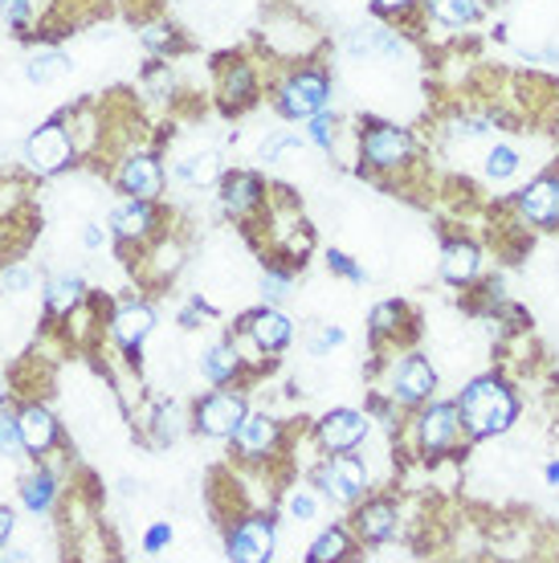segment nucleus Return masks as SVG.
Masks as SVG:
<instances>
[{"instance_id":"obj_6","label":"nucleus","mask_w":559,"mask_h":563,"mask_svg":"<svg viewBox=\"0 0 559 563\" xmlns=\"http://www.w3.org/2000/svg\"><path fill=\"white\" fill-rule=\"evenodd\" d=\"M462 433V412L458 405H429V409L417 417V441L425 453H446Z\"/></svg>"},{"instance_id":"obj_34","label":"nucleus","mask_w":559,"mask_h":563,"mask_svg":"<svg viewBox=\"0 0 559 563\" xmlns=\"http://www.w3.org/2000/svg\"><path fill=\"white\" fill-rule=\"evenodd\" d=\"M25 450V441H21V424L9 421V417H0V453H17Z\"/></svg>"},{"instance_id":"obj_39","label":"nucleus","mask_w":559,"mask_h":563,"mask_svg":"<svg viewBox=\"0 0 559 563\" xmlns=\"http://www.w3.org/2000/svg\"><path fill=\"white\" fill-rule=\"evenodd\" d=\"M0 9H4V16H9L13 25H25L29 21V0H0Z\"/></svg>"},{"instance_id":"obj_33","label":"nucleus","mask_w":559,"mask_h":563,"mask_svg":"<svg viewBox=\"0 0 559 563\" xmlns=\"http://www.w3.org/2000/svg\"><path fill=\"white\" fill-rule=\"evenodd\" d=\"M331 140H336V119L327 111L310 114V143H319V147H331Z\"/></svg>"},{"instance_id":"obj_31","label":"nucleus","mask_w":559,"mask_h":563,"mask_svg":"<svg viewBox=\"0 0 559 563\" xmlns=\"http://www.w3.org/2000/svg\"><path fill=\"white\" fill-rule=\"evenodd\" d=\"M401 319H405V307H401V302H380V307L372 310V339L392 335V331L401 327Z\"/></svg>"},{"instance_id":"obj_12","label":"nucleus","mask_w":559,"mask_h":563,"mask_svg":"<svg viewBox=\"0 0 559 563\" xmlns=\"http://www.w3.org/2000/svg\"><path fill=\"white\" fill-rule=\"evenodd\" d=\"M119 184L135 200H155L160 188H164V172H160V164H155L152 155H131L123 164V172H119Z\"/></svg>"},{"instance_id":"obj_18","label":"nucleus","mask_w":559,"mask_h":563,"mask_svg":"<svg viewBox=\"0 0 559 563\" xmlns=\"http://www.w3.org/2000/svg\"><path fill=\"white\" fill-rule=\"evenodd\" d=\"M152 323H155V314L143 302H127V307L114 310V339L123 343V347H140L143 339L152 335Z\"/></svg>"},{"instance_id":"obj_19","label":"nucleus","mask_w":559,"mask_h":563,"mask_svg":"<svg viewBox=\"0 0 559 563\" xmlns=\"http://www.w3.org/2000/svg\"><path fill=\"white\" fill-rule=\"evenodd\" d=\"M348 49L355 57H388V54H401L405 42H401L392 29L372 25V29H355V33L348 37Z\"/></svg>"},{"instance_id":"obj_36","label":"nucleus","mask_w":559,"mask_h":563,"mask_svg":"<svg viewBox=\"0 0 559 563\" xmlns=\"http://www.w3.org/2000/svg\"><path fill=\"white\" fill-rule=\"evenodd\" d=\"M262 295H266L270 302H282V298L291 295V278H286V274H266V278H262Z\"/></svg>"},{"instance_id":"obj_38","label":"nucleus","mask_w":559,"mask_h":563,"mask_svg":"<svg viewBox=\"0 0 559 563\" xmlns=\"http://www.w3.org/2000/svg\"><path fill=\"white\" fill-rule=\"evenodd\" d=\"M172 543V527L168 522H155L152 531H147V539H143V548L147 551H164Z\"/></svg>"},{"instance_id":"obj_11","label":"nucleus","mask_w":559,"mask_h":563,"mask_svg":"<svg viewBox=\"0 0 559 563\" xmlns=\"http://www.w3.org/2000/svg\"><path fill=\"white\" fill-rule=\"evenodd\" d=\"M270 555H274V527H270V519H245L229 536V560L266 563Z\"/></svg>"},{"instance_id":"obj_13","label":"nucleus","mask_w":559,"mask_h":563,"mask_svg":"<svg viewBox=\"0 0 559 563\" xmlns=\"http://www.w3.org/2000/svg\"><path fill=\"white\" fill-rule=\"evenodd\" d=\"M241 457H266L274 445H278V424L270 421L266 412H245L241 429L233 433Z\"/></svg>"},{"instance_id":"obj_30","label":"nucleus","mask_w":559,"mask_h":563,"mask_svg":"<svg viewBox=\"0 0 559 563\" xmlns=\"http://www.w3.org/2000/svg\"><path fill=\"white\" fill-rule=\"evenodd\" d=\"M21 498H25L29 510H50V503H54V478L50 474H37V478L25 482V490H21Z\"/></svg>"},{"instance_id":"obj_28","label":"nucleus","mask_w":559,"mask_h":563,"mask_svg":"<svg viewBox=\"0 0 559 563\" xmlns=\"http://www.w3.org/2000/svg\"><path fill=\"white\" fill-rule=\"evenodd\" d=\"M518 172V152L511 143H498V147H490L486 155V176L490 180H511Z\"/></svg>"},{"instance_id":"obj_29","label":"nucleus","mask_w":559,"mask_h":563,"mask_svg":"<svg viewBox=\"0 0 559 563\" xmlns=\"http://www.w3.org/2000/svg\"><path fill=\"white\" fill-rule=\"evenodd\" d=\"M70 70V62L62 54H42L29 62V82H54V78H62V74Z\"/></svg>"},{"instance_id":"obj_23","label":"nucleus","mask_w":559,"mask_h":563,"mask_svg":"<svg viewBox=\"0 0 559 563\" xmlns=\"http://www.w3.org/2000/svg\"><path fill=\"white\" fill-rule=\"evenodd\" d=\"M200 367H205V376H209L212 384L233 380V372L241 367L238 347H233V343H217V347H209V352L200 355Z\"/></svg>"},{"instance_id":"obj_2","label":"nucleus","mask_w":559,"mask_h":563,"mask_svg":"<svg viewBox=\"0 0 559 563\" xmlns=\"http://www.w3.org/2000/svg\"><path fill=\"white\" fill-rule=\"evenodd\" d=\"M364 159L372 168L388 172V168H405L408 159H413V135L405 128H396V123H376V128L364 131Z\"/></svg>"},{"instance_id":"obj_24","label":"nucleus","mask_w":559,"mask_h":563,"mask_svg":"<svg viewBox=\"0 0 559 563\" xmlns=\"http://www.w3.org/2000/svg\"><path fill=\"white\" fill-rule=\"evenodd\" d=\"M180 180L188 184H209L221 176V155L217 152H200V155H188V159H180Z\"/></svg>"},{"instance_id":"obj_43","label":"nucleus","mask_w":559,"mask_h":563,"mask_svg":"<svg viewBox=\"0 0 559 563\" xmlns=\"http://www.w3.org/2000/svg\"><path fill=\"white\" fill-rule=\"evenodd\" d=\"M380 13H405V9H413L417 0H372Z\"/></svg>"},{"instance_id":"obj_10","label":"nucleus","mask_w":559,"mask_h":563,"mask_svg":"<svg viewBox=\"0 0 559 563\" xmlns=\"http://www.w3.org/2000/svg\"><path fill=\"white\" fill-rule=\"evenodd\" d=\"M364 437H368V417L364 412H355V409H336L319 421V441L331 453L355 450Z\"/></svg>"},{"instance_id":"obj_44","label":"nucleus","mask_w":559,"mask_h":563,"mask_svg":"<svg viewBox=\"0 0 559 563\" xmlns=\"http://www.w3.org/2000/svg\"><path fill=\"white\" fill-rule=\"evenodd\" d=\"M9 531H13V510H4V507H0V543L9 539Z\"/></svg>"},{"instance_id":"obj_25","label":"nucleus","mask_w":559,"mask_h":563,"mask_svg":"<svg viewBox=\"0 0 559 563\" xmlns=\"http://www.w3.org/2000/svg\"><path fill=\"white\" fill-rule=\"evenodd\" d=\"M348 555V531L343 527H331V531H322L315 543H310L307 560L310 563H331V560H343Z\"/></svg>"},{"instance_id":"obj_27","label":"nucleus","mask_w":559,"mask_h":563,"mask_svg":"<svg viewBox=\"0 0 559 563\" xmlns=\"http://www.w3.org/2000/svg\"><path fill=\"white\" fill-rule=\"evenodd\" d=\"M224 99L233 102V107L253 99V70L245 62H233V66L224 70Z\"/></svg>"},{"instance_id":"obj_21","label":"nucleus","mask_w":559,"mask_h":563,"mask_svg":"<svg viewBox=\"0 0 559 563\" xmlns=\"http://www.w3.org/2000/svg\"><path fill=\"white\" fill-rule=\"evenodd\" d=\"M111 225L119 238H147V229H152V209H147V200H127L119 209L111 212Z\"/></svg>"},{"instance_id":"obj_37","label":"nucleus","mask_w":559,"mask_h":563,"mask_svg":"<svg viewBox=\"0 0 559 563\" xmlns=\"http://www.w3.org/2000/svg\"><path fill=\"white\" fill-rule=\"evenodd\" d=\"M339 343H343V331H339V327H322L319 339L310 343V355H322L327 347H339Z\"/></svg>"},{"instance_id":"obj_20","label":"nucleus","mask_w":559,"mask_h":563,"mask_svg":"<svg viewBox=\"0 0 559 563\" xmlns=\"http://www.w3.org/2000/svg\"><path fill=\"white\" fill-rule=\"evenodd\" d=\"M17 424H21V441H25L29 453H42L54 445L57 424H54V417H50L45 409H37V405H29V409L17 417Z\"/></svg>"},{"instance_id":"obj_1","label":"nucleus","mask_w":559,"mask_h":563,"mask_svg":"<svg viewBox=\"0 0 559 563\" xmlns=\"http://www.w3.org/2000/svg\"><path fill=\"white\" fill-rule=\"evenodd\" d=\"M458 412H462L465 433L474 437V441H482V437H498L515 424L518 400L503 380L482 376V380L465 384V393L458 396Z\"/></svg>"},{"instance_id":"obj_17","label":"nucleus","mask_w":559,"mask_h":563,"mask_svg":"<svg viewBox=\"0 0 559 563\" xmlns=\"http://www.w3.org/2000/svg\"><path fill=\"white\" fill-rule=\"evenodd\" d=\"M478 266H482V254H478L474 241H449L446 257H441V278L449 286H465L478 274Z\"/></svg>"},{"instance_id":"obj_40","label":"nucleus","mask_w":559,"mask_h":563,"mask_svg":"<svg viewBox=\"0 0 559 563\" xmlns=\"http://www.w3.org/2000/svg\"><path fill=\"white\" fill-rule=\"evenodd\" d=\"M327 262H331V269H339V274H348L351 282H364V269L351 266L348 254H336V250H331V257H327Z\"/></svg>"},{"instance_id":"obj_35","label":"nucleus","mask_w":559,"mask_h":563,"mask_svg":"<svg viewBox=\"0 0 559 563\" xmlns=\"http://www.w3.org/2000/svg\"><path fill=\"white\" fill-rule=\"evenodd\" d=\"M282 152H303V140H298V135H274V140L262 147V159H278Z\"/></svg>"},{"instance_id":"obj_45","label":"nucleus","mask_w":559,"mask_h":563,"mask_svg":"<svg viewBox=\"0 0 559 563\" xmlns=\"http://www.w3.org/2000/svg\"><path fill=\"white\" fill-rule=\"evenodd\" d=\"M86 245H90V250H98V245H102V229H98V225L86 229Z\"/></svg>"},{"instance_id":"obj_8","label":"nucleus","mask_w":559,"mask_h":563,"mask_svg":"<svg viewBox=\"0 0 559 563\" xmlns=\"http://www.w3.org/2000/svg\"><path fill=\"white\" fill-rule=\"evenodd\" d=\"M518 212L539 229L559 225V176H539L518 192Z\"/></svg>"},{"instance_id":"obj_46","label":"nucleus","mask_w":559,"mask_h":563,"mask_svg":"<svg viewBox=\"0 0 559 563\" xmlns=\"http://www.w3.org/2000/svg\"><path fill=\"white\" fill-rule=\"evenodd\" d=\"M547 482H551V486H556V482H559V462L547 465Z\"/></svg>"},{"instance_id":"obj_7","label":"nucleus","mask_w":559,"mask_h":563,"mask_svg":"<svg viewBox=\"0 0 559 563\" xmlns=\"http://www.w3.org/2000/svg\"><path fill=\"white\" fill-rule=\"evenodd\" d=\"M245 421V400L238 393H212L196 409V429L205 437H233Z\"/></svg>"},{"instance_id":"obj_5","label":"nucleus","mask_w":559,"mask_h":563,"mask_svg":"<svg viewBox=\"0 0 559 563\" xmlns=\"http://www.w3.org/2000/svg\"><path fill=\"white\" fill-rule=\"evenodd\" d=\"M319 486L331 503H355L368 490V470L364 462H355L348 453H339L319 470Z\"/></svg>"},{"instance_id":"obj_22","label":"nucleus","mask_w":559,"mask_h":563,"mask_svg":"<svg viewBox=\"0 0 559 563\" xmlns=\"http://www.w3.org/2000/svg\"><path fill=\"white\" fill-rule=\"evenodd\" d=\"M429 16H434L437 25H449V29H462V25H474L482 9H478V0H429Z\"/></svg>"},{"instance_id":"obj_15","label":"nucleus","mask_w":559,"mask_h":563,"mask_svg":"<svg viewBox=\"0 0 559 563\" xmlns=\"http://www.w3.org/2000/svg\"><path fill=\"white\" fill-rule=\"evenodd\" d=\"M396 527H401V515H396L392 503H368V507H360V515H355V531H360V539H368V543H388V539L396 536Z\"/></svg>"},{"instance_id":"obj_14","label":"nucleus","mask_w":559,"mask_h":563,"mask_svg":"<svg viewBox=\"0 0 559 563\" xmlns=\"http://www.w3.org/2000/svg\"><path fill=\"white\" fill-rule=\"evenodd\" d=\"M245 331H250V339L262 352H282L291 343V319L278 314V310H257V314H250Z\"/></svg>"},{"instance_id":"obj_47","label":"nucleus","mask_w":559,"mask_h":563,"mask_svg":"<svg viewBox=\"0 0 559 563\" xmlns=\"http://www.w3.org/2000/svg\"><path fill=\"white\" fill-rule=\"evenodd\" d=\"M0 400H4V380H0Z\"/></svg>"},{"instance_id":"obj_3","label":"nucleus","mask_w":559,"mask_h":563,"mask_svg":"<svg viewBox=\"0 0 559 563\" xmlns=\"http://www.w3.org/2000/svg\"><path fill=\"white\" fill-rule=\"evenodd\" d=\"M25 159H29V168L37 172V176H54V172H62L74 159L70 131L62 128V123H45V128L29 140Z\"/></svg>"},{"instance_id":"obj_9","label":"nucleus","mask_w":559,"mask_h":563,"mask_svg":"<svg viewBox=\"0 0 559 563\" xmlns=\"http://www.w3.org/2000/svg\"><path fill=\"white\" fill-rule=\"evenodd\" d=\"M434 393H437V372L429 367V360L408 355L405 364L392 372V396L401 405H420V400H429Z\"/></svg>"},{"instance_id":"obj_16","label":"nucleus","mask_w":559,"mask_h":563,"mask_svg":"<svg viewBox=\"0 0 559 563\" xmlns=\"http://www.w3.org/2000/svg\"><path fill=\"white\" fill-rule=\"evenodd\" d=\"M221 205H224V212H233V217H245V212L257 209V205H262V184H257V176L233 172V176L221 184Z\"/></svg>"},{"instance_id":"obj_26","label":"nucleus","mask_w":559,"mask_h":563,"mask_svg":"<svg viewBox=\"0 0 559 563\" xmlns=\"http://www.w3.org/2000/svg\"><path fill=\"white\" fill-rule=\"evenodd\" d=\"M78 298H83V278H54L45 290V302L54 314H70L78 307Z\"/></svg>"},{"instance_id":"obj_32","label":"nucleus","mask_w":559,"mask_h":563,"mask_svg":"<svg viewBox=\"0 0 559 563\" xmlns=\"http://www.w3.org/2000/svg\"><path fill=\"white\" fill-rule=\"evenodd\" d=\"M315 510H319V503H315L307 490H294L291 498H286V515H291L294 522H310L315 519Z\"/></svg>"},{"instance_id":"obj_42","label":"nucleus","mask_w":559,"mask_h":563,"mask_svg":"<svg viewBox=\"0 0 559 563\" xmlns=\"http://www.w3.org/2000/svg\"><path fill=\"white\" fill-rule=\"evenodd\" d=\"M143 42L152 45V49H168V45H172V29H147V33H143Z\"/></svg>"},{"instance_id":"obj_4","label":"nucleus","mask_w":559,"mask_h":563,"mask_svg":"<svg viewBox=\"0 0 559 563\" xmlns=\"http://www.w3.org/2000/svg\"><path fill=\"white\" fill-rule=\"evenodd\" d=\"M327 95H331V86H327V78L315 70L307 74H294L291 82L282 86V114L286 119H310V114L322 111V102H327Z\"/></svg>"},{"instance_id":"obj_41","label":"nucleus","mask_w":559,"mask_h":563,"mask_svg":"<svg viewBox=\"0 0 559 563\" xmlns=\"http://www.w3.org/2000/svg\"><path fill=\"white\" fill-rule=\"evenodd\" d=\"M0 286H4V290H25V286H29V269H4Z\"/></svg>"}]
</instances>
